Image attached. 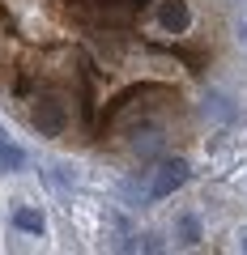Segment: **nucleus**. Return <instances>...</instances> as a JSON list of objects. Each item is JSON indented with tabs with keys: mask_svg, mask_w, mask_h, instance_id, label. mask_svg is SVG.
Listing matches in <instances>:
<instances>
[{
	"mask_svg": "<svg viewBox=\"0 0 247 255\" xmlns=\"http://www.w3.org/2000/svg\"><path fill=\"white\" fill-rule=\"evenodd\" d=\"M30 124L43 132V136H60L64 132V102L51 98V94H43V98H34V107H30Z\"/></svg>",
	"mask_w": 247,
	"mask_h": 255,
	"instance_id": "1",
	"label": "nucleus"
},
{
	"mask_svg": "<svg viewBox=\"0 0 247 255\" xmlns=\"http://www.w3.org/2000/svg\"><path fill=\"white\" fill-rule=\"evenodd\" d=\"M183 183H188V162L183 157H171V162H162L154 170V183H149V200H162V196H171V191H179Z\"/></svg>",
	"mask_w": 247,
	"mask_h": 255,
	"instance_id": "2",
	"label": "nucleus"
},
{
	"mask_svg": "<svg viewBox=\"0 0 247 255\" xmlns=\"http://www.w3.org/2000/svg\"><path fill=\"white\" fill-rule=\"evenodd\" d=\"M158 26L166 34H188L192 26V9L183 4V0H162V9H158Z\"/></svg>",
	"mask_w": 247,
	"mask_h": 255,
	"instance_id": "3",
	"label": "nucleus"
},
{
	"mask_svg": "<svg viewBox=\"0 0 247 255\" xmlns=\"http://www.w3.org/2000/svg\"><path fill=\"white\" fill-rule=\"evenodd\" d=\"M13 226L21 230V234H47V217L38 209H30V204H17V209H13Z\"/></svg>",
	"mask_w": 247,
	"mask_h": 255,
	"instance_id": "4",
	"label": "nucleus"
},
{
	"mask_svg": "<svg viewBox=\"0 0 247 255\" xmlns=\"http://www.w3.org/2000/svg\"><path fill=\"white\" fill-rule=\"evenodd\" d=\"M21 166H26V149L0 136V174H17Z\"/></svg>",
	"mask_w": 247,
	"mask_h": 255,
	"instance_id": "5",
	"label": "nucleus"
},
{
	"mask_svg": "<svg viewBox=\"0 0 247 255\" xmlns=\"http://www.w3.org/2000/svg\"><path fill=\"white\" fill-rule=\"evenodd\" d=\"M179 238H183L188 247H196V243H201V221H196L192 213H188V217H179Z\"/></svg>",
	"mask_w": 247,
	"mask_h": 255,
	"instance_id": "6",
	"label": "nucleus"
},
{
	"mask_svg": "<svg viewBox=\"0 0 247 255\" xmlns=\"http://www.w3.org/2000/svg\"><path fill=\"white\" fill-rule=\"evenodd\" d=\"M209 111H213L218 119H235V115H239V111L230 107V98H222V94H213V98H209Z\"/></svg>",
	"mask_w": 247,
	"mask_h": 255,
	"instance_id": "7",
	"label": "nucleus"
},
{
	"mask_svg": "<svg viewBox=\"0 0 247 255\" xmlns=\"http://www.w3.org/2000/svg\"><path fill=\"white\" fill-rule=\"evenodd\" d=\"M243 251H247V234H243Z\"/></svg>",
	"mask_w": 247,
	"mask_h": 255,
	"instance_id": "8",
	"label": "nucleus"
},
{
	"mask_svg": "<svg viewBox=\"0 0 247 255\" xmlns=\"http://www.w3.org/2000/svg\"><path fill=\"white\" fill-rule=\"evenodd\" d=\"M243 38H247V26H243Z\"/></svg>",
	"mask_w": 247,
	"mask_h": 255,
	"instance_id": "9",
	"label": "nucleus"
},
{
	"mask_svg": "<svg viewBox=\"0 0 247 255\" xmlns=\"http://www.w3.org/2000/svg\"><path fill=\"white\" fill-rule=\"evenodd\" d=\"M0 136H4V128H0Z\"/></svg>",
	"mask_w": 247,
	"mask_h": 255,
	"instance_id": "10",
	"label": "nucleus"
}]
</instances>
